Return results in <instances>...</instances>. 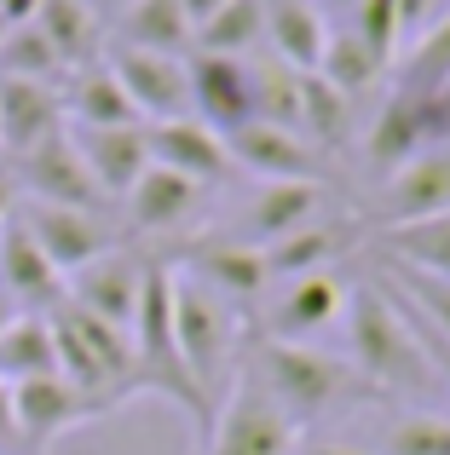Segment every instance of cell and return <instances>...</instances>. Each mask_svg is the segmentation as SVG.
Masks as SVG:
<instances>
[{"label": "cell", "instance_id": "cell-36", "mask_svg": "<svg viewBox=\"0 0 450 455\" xmlns=\"http://www.w3.org/2000/svg\"><path fill=\"white\" fill-rule=\"evenodd\" d=\"M382 455H450V415L416 410L382 433Z\"/></svg>", "mask_w": 450, "mask_h": 455}, {"label": "cell", "instance_id": "cell-24", "mask_svg": "<svg viewBox=\"0 0 450 455\" xmlns=\"http://www.w3.org/2000/svg\"><path fill=\"white\" fill-rule=\"evenodd\" d=\"M324 41H329V23L312 0H266V46L277 64L312 76L317 58H324Z\"/></svg>", "mask_w": 450, "mask_h": 455}, {"label": "cell", "instance_id": "cell-1", "mask_svg": "<svg viewBox=\"0 0 450 455\" xmlns=\"http://www.w3.org/2000/svg\"><path fill=\"white\" fill-rule=\"evenodd\" d=\"M347 352L352 369L370 392H405V398H428L439 387L422 334L405 323V311L393 306V294L375 283H352L347 289Z\"/></svg>", "mask_w": 450, "mask_h": 455}, {"label": "cell", "instance_id": "cell-35", "mask_svg": "<svg viewBox=\"0 0 450 455\" xmlns=\"http://www.w3.org/2000/svg\"><path fill=\"white\" fill-rule=\"evenodd\" d=\"M248 69H254V122H277L301 133V69L277 64V58Z\"/></svg>", "mask_w": 450, "mask_h": 455}, {"label": "cell", "instance_id": "cell-18", "mask_svg": "<svg viewBox=\"0 0 450 455\" xmlns=\"http://www.w3.org/2000/svg\"><path fill=\"white\" fill-rule=\"evenodd\" d=\"M433 145H439V133H433L428 104L405 99V92H393V99L375 110L370 133H364V156H370V167L387 173V179H393L405 162H416L422 150H433Z\"/></svg>", "mask_w": 450, "mask_h": 455}, {"label": "cell", "instance_id": "cell-30", "mask_svg": "<svg viewBox=\"0 0 450 455\" xmlns=\"http://www.w3.org/2000/svg\"><path fill=\"white\" fill-rule=\"evenodd\" d=\"M387 254H393V266H410V271H428V277L450 283V208L428 213V220H410V225H393L387 231Z\"/></svg>", "mask_w": 450, "mask_h": 455}, {"label": "cell", "instance_id": "cell-21", "mask_svg": "<svg viewBox=\"0 0 450 455\" xmlns=\"http://www.w3.org/2000/svg\"><path fill=\"white\" fill-rule=\"evenodd\" d=\"M317 208H324V185H306V179H271V185L254 190V202H248L243 213V243L266 248L277 243V236L301 231L306 220H317Z\"/></svg>", "mask_w": 450, "mask_h": 455}, {"label": "cell", "instance_id": "cell-32", "mask_svg": "<svg viewBox=\"0 0 450 455\" xmlns=\"http://www.w3.org/2000/svg\"><path fill=\"white\" fill-rule=\"evenodd\" d=\"M35 375H58V352H52V329L46 317H12L0 329V380L18 387Z\"/></svg>", "mask_w": 450, "mask_h": 455}, {"label": "cell", "instance_id": "cell-3", "mask_svg": "<svg viewBox=\"0 0 450 455\" xmlns=\"http://www.w3.org/2000/svg\"><path fill=\"white\" fill-rule=\"evenodd\" d=\"M254 380L271 392V403L289 415L294 433L312 427V421H324L335 403H352V398L370 392L352 363H341V357L317 352V346H306V340H271V334L260 340Z\"/></svg>", "mask_w": 450, "mask_h": 455}, {"label": "cell", "instance_id": "cell-11", "mask_svg": "<svg viewBox=\"0 0 450 455\" xmlns=\"http://www.w3.org/2000/svg\"><path fill=\"white\" fill-rule=\"evenodd\" d=\"M225 150H231V167H243V173L254 179H306V185H317L324 179V156L306 145L294 127H277V122H243L225 133Z\"/></svg>", "mask_w": 450, "mask_h": 455}, {"label": "cell", "instance_id": "cell-17", "mask_svg": "<svg viewBox=\"0 0 450 455\" xmlns=\"http://www.w3.org/2000/svg\"><path fill=\"white\" fill-rule=\"evenodd\" d=\"M52 133H64V99H58V87L0 76V150L18 162L35 145H46Z\"/></svg>", "mask_w": 450, "mask_h": 455}, {"label": "cell", "instance_id": "cell-47", "mask_svg": "<svg viewBox=\"0 0 450 455\" xmlns=\"http://www.w3.org/2000/svg\"><path fill=\"white\" fill-rule=\"evenodd\" d=\"M6 29H12V23H6V18H0V41H6Z\"/></svg>", "mask_w": 450, "mask_h": 455}, {"label": "cell", "instance_id": "cell-20", "mask_svg": "<svg viewBox=\"0 0 450 455\" xmlns=\"http://www.w3.org/2000/svg\"><path fill=\"white\" fill-rule=\"evenodd\" d=\"M445 208H450V145L422 150L382 190L387 225H410V220H428V213H445Z\"/></svg>", "mask_w": 450, "mask_h": 455}, {"label": "cell", "instance_id": "cell-29", "mask_svg": "<svg viewBox=\"0 0 450 455\" xmlns=\"http://www.w3.org/2000/svg\"><path fill=\"white\" fill-rule=\"evenodd\" d=\"M450 81V12L433 29H422L416 41L405 46V58H398V92L416 104H433L445 92Z\"/></svg>", "mask_w": 450, "mask_h": 455}, {"label": "cell", "instance_id": "cell-2", "mask_svg": "<svg viewBox=\"0 0 450 455\" xmlns=\"http://www.w3.org/2000/svg\"><path fill=\"white\" fill-rule=\"evenodd\" d=\"M46 329H52V352H58V375L92 398L104 415L116 403H127L139 392V369H133V334L116 329V323L81 311L76 300H58L46 311Z\"/></svg>", "mask_w": 450, "mask_h": 455}, {"label": "cell", "instance_id": "cell-9", "mask_svg": "<svg viewBox=\"0 0 450 455\" xmlns=\"http://www.w3.org/2000/svg\"><path fill=\"white\" fill-rule=\"evenodd\" d=\"M185 76H191V116L208 122L220 139L231 127L254 122V69H248V58L191 52L185 58Z\"/></svg>", "mask_w": 450, "mask_h": 455}, {"label": "cell", "instance_id": "cell-6", "mask_svg": "<svg viewBox=\"0 0 450 455\" xmlns=\"http://www.w3.org/2000/svg\"><path fill=\"white\" fill-rule=\"evenodd\" d=\"M18 225L35 236V248H41V254L58 266V277H69V271L92 266L99 254L122 248V243H116L110 213H87V208H58V202H18Z\"/></svg>", "mask_w": 450, "mask_h": 455}, {"label": "cell", "instance_id": "cell-27", "mask_svg": "<svg viewBox=\"0 0 450 455\" xmlns=\"http://www.w3.org/2000/svg\"><path fill=\"white\" fill-rule=\"evenodd\" d=\"M116 18H122V46L191 58V18H185L180 0H127Z\"/></svg>", "mask_w": 450, "mask_h": 455}, {"label": "cell", "instance_id": "cell-26", "mask_svg": "<svg viewBox=\"0 0 450 455\" xmlns=\"http://www.w3.org/2000/svg\"><path fill=\"white\" fill-rule=\"evenodd\" d=\"M352 243V225L341 220H306L301 231L277 236V243H266V271L271 277H312V271H329L335 266V254H347Z\"/></svg>", "mask_w": 450, "mask_h": 455}, {"label": "cell", "instance_id": "cell-34", "mask_svg": "<svg viewBox=\"0 0 450 455\" xmlns=\"http://www.w3.org/2000/svg\"><path fill=\"white\" fill-rule=\"evenodd\" d=\"M0 76H18V81H64V58L52 52V41H46L35 23H12L6 41H0Z\"/></svg>", "mask_w": 450, "mask_h": 455}, {"label": "cell", "instance_id": "cell-4", "mask_svg": "<svg viewBox=\"0 0 450 455\" xmlns=\"http://www.w3.org/2000/svg\"><path fill=\"white\" fill-rule=\"evenodd\" d=\"M173 340L191 387L203 392L208 410H220V392L231 380V352H237V317L220 294H208L197 277L173 271Z\"/></svg>", "mask_w": 450, "mask_h": 455}, {"label": "cell", "instance_id": "cell-45", "mask_svg": "<svg viewBox=\"0 0 450 455\" xmlns=\"http://www.w3.org/2000/svg\"><path fill=\"white\" fill-rule=\"evenodd\" d=\"M312 455H364V450H358V444H317Z\"/></svg>", "mask_w": 450, "mask_h": 455}, {"label": "cell", "instance_id": "cell-22", "mask_svg": "<svg viewBox=\"0 0 450 455\" xmlns=\"http://www.w3.org/2000/svg\"><path fill=\"white\" fill-rule=\"evenodd\" d=\"M64 122L69 127H145L133 110V99L122 92V81L110 76V64H87V69H69L64 76Z\"/></svg>", "mask_w": 450, "mask_h": 455}, {"label": "cell", "instance_id": "cell-19", "mask_svg": "<svg viewBox=\"0 0 450 455\" xmlns=\"http://www.w3.org/2000/svg\"><path fill=\"white\" fill-rule=\"evenodd\" d=\"M203 202H208V185L150 162L145 173H139V185L122 196V208H127V225H133V231H180L185 220H197Z\"/></svg>", "mask_w": 450, "mask_h": 455}, {"label": "cell", "instance_id": "cell-33", "mask_svg": "<svg viewBox=\"0 0 450 455\" xmlns=\"http://www.w3.org/2000/svg\"><path fill=\"white\" fill-rule=\"evenodd\" d=\"M312 76H324L335 92L358 99L364 87H375V81L387 76V64H382V58H375L370 46L358 41V35L347 29V35H329V41H324V58H317V69H312Z\"/></svg>", "mask_w": 450, "mask_h": 455}, {"label": "cell", "instance_id": "cell-31", "mask_svg": "<svg viewBox=\"0 0 450 455\" xmlns=\"http://www.w3.org/2000/svg\"><path fill=\"white\" fill-rule=\"evenodd\" d=\"M347 127H352V99L335 92L324 76H301V139L317 156L347 145Z\"/></svg>", "mask_w": 450, "mask_h": 455}, {"label": "cell", "instance_id": "cell-41", "mask_svg": "<svg viewBox=\"0 0 450 455\" xmlns=\"http://www.w3.org/2000/svg\"><path fill=\"white\" fill-rule=\"evenodd\" d=\"M180 6H185V18H191V35H197V23H203V18H214L225 0H180Z\"/></svg>", "mask_w": 450, "mask_h": 455}, {"label": "cell", "instance_id": "cell-12", "mask_svg": "<svg viewBox=\"0 0 450 455\" xmlns=\"http://www.w3.org/2000/svg\"><path fill=\"white\" fill-rule=\"evenodd\" d=\"M145 259H133L127 248H110L99 254L92 266L69 271L64 277V300H76L81 311L116 323V329H133V311H139V294H145Z\"/></svg>", "mask_w": 450, "mask_h": 455}, {"label": "cell", "instance_id": "cell-23", "mask_svg": "<svg viewBox=\"0 0 450 455\" xmlns=\"http://www.w3.org/2000/svg\"><path fill=\"white\" fill-rule=\"evenodd\" d=\"M347 289L335 271H312V277H294L289 294L271 311V340H306V334L329 329V323L347 311Z\"/></svg>", "mask_w": 450, "mask_h": 455}, {"label": "cell", "instance_id": "cell-14", "mask_svg": "<svg viewBox=\"0 0 450 455\" xmlns=\"http://www.w3.org/2000/svg\"><path fill=\"white\" fill-rule=\"evenodd\" d=\"M185 277H197L208 294H220L231 306V300H260L271 271H266V248L243 243V236H203L185 254Z\"/></svg>", "mask_w": 450, "mask_h": 455}, {"label": "cell", "instance_id": "cell-39", "mask_svg": "<svg viewBox=\"0 0 450 455\" xmlns=\"http://www.w3.org/2000/svg\"><path fill=\"white\" fill-rule=\"evenodd\" d=\"M0 455H23L18 415H12V387H6V380H0Z\"/></svg>", "mask_w": 450, "mask_h": 455}, {"label": "cell", "instance_id": "cell-40", "mask_svg": "<svg viewBox=\"0 0 450 455\" xmlns=\"http://www.w3.org/2000/svg\"><path fill=\"white\" fill-rule=\"evenodd\" d=\"M428 116H433V133H439V145L450 139V81H445V92L428 104Z\"/></svg>", "mask_w": 450, "mask_h": 455}, {"label": "cell", "instance_id": "cell-46", "mask_svg": "<svg viewBox=\"0 0 450 455\" xmlns=\"http://www.w3.org/2000/svg\"><path fill=\"white\" fill-rule=\"evenodd\" d=\"M12 317H23V311H12V300H6V294H0V329H6Z\"/></svg>", "mask_w": 450, "mask_h": 455}, {"label": "cell", "instance_id": "cell-44", "mask_svg": "<svg viewBox=\"0 0 450 455\" xmlns=\"http://www.w3.org/2000/svg\"><path fill=\"white\" fill-rule=\"evenodd\" d=\"M87 6H92V12H99V18H116V12H122V6H127V0H87Z\"/></svg>", "mask_w": 450, "mask_h": 455}, {"label": "cell", "instance_id": "cell-38", "mask_svg": "<svg viewBox=\"0 0 450 455\" xmlns=\"http://www.w3.org/2000/svg\"><path fill=\"white\" fill-rule=\"evenodd\" d=\"M393 18H398V35H405V46H410L422 29H433V23L445 18V0H393Z\"/></svg>", "mask_w": 450, "mask_h": 455}, {"label": "cell", "instance_id": "cell-43", "mask_svg": "<svg viewBox=\"0 0 450 455\" xmlns=\"http://www.w3.org/2000/svg\"><path fill=\"white\" fill-rule=\"evenodd\" d=\"M18 213V190H12V173H0V225Z\"/></svg>", "mask_w": 450, "mask_h": 455}, {"label": "cell", "instance_id": "cell-5", "mask_svg": "<svg viewBox=\"0 0 450 455\" xmlns=\"http://www.w3.org/2000/svg\"><path fill=\"white\" fill-rule=\"evenodd\" d=\"M203 455H294V427L254 375H237L225 403L214 410Z\"/></svg>", "mask_w": 450, "mask_h": 455}, {"label": "cell", "instance_id": "cell-25", "mask_svg": "<svg viewBox=\"0 0 450 455\" xmlns=\"http://www.w3.org/2000/svg\"><path fill=\"white\" fill-rule=\"evenodd\" d=\"M35 29L52 41V52L64 58V69H87L104 58V18L87 0H41L35 6Z\"/></svg>", "mask_w": 450, "mask_h": 455}, {"label": "cell", "instance_id": "cell-7", "mask_svg": "<svg viewBox=\"0 0 450 455\" xmlns=\"http://www.w3.org/2000/svg\"><path fill=\"white\" fill-rule=\"evenodd\" d=\"M104 64H110L116 81H122V92L133 99L139 122H173V116H191V76H185V58L145 52V46H110Z\"/></svg>", "mask_w": 450, "mask_h": 455}, {"label": "cell", "instance_id": "cell-8", "mask_svg": "<svg viewBox=\"0 0 450 455\" xmlns=\"http://www.w3.org/2000/svg\"><path fill=\"white\" fill-rule=\"evenodd\" d=\"M12 415H18V438H23V455H41L46 444H58L64 433L99 421V403L81 398L64 375H35V380H18L12 387Z\"/></svg>", "mask_w": 450, "mask_h": 455}, {"label": "cell", "instance_id": "cell-28", "mask_svg": "<svg viewBox=\"0 0 450 455\" xmlns=\"http://www.w3.org/2000/svg\"><path fill=\"white\" fill-rule=\"evenodd\" d=\"M254 46H266V0H225L191 35V52H214V58H248Z\"/></svg>", "mask_w": 450, "mask_h": 455}, {"label": "cell", "instance_id": "cell-16", "mask_svg": "<svg viewBox=\"0 0 450 455\" xmlns=\"http://www.w3.org/2000/svg\"><path fill=\"white\" fill-rule=\"evenodd\" d=\"M69 145L87 162L92 185L104 190V202H122L139 185V173L150 167L145 127H69Z\"/></svg>", "mask_w": 450, "mask_h": 455}, {"label": "cell", "instance_id": "cell-13", "mask_svg": "<svg viewBox=\"0 0 450 455\" xmlns=\"http://www.w3.org/2000/svg\"><path fill=\"white\" fill-rule=\"evenodd\" d=\"M0 294H6L12 311H23V317H46V311L64 300V277H58V266L35 248V236L18 225V213L0 225Z\"/></svg>", "mask_w": 450, "mask_h": 455}, {"label": "cell", "instance_id": "cell-42", "mask_svg": "<svg viewBox=\"0 0 450 455\" xmlns=\"http://www.w3.org/2000/svg\"><path fill=\"white\" fill-rule=\"evenodd\" d=\"M422 334V329H416ZM422 346H428V357H433V369H439V375L450 380V346L445 340H433V334H422Z\"/></svg>", "mask_w": 450, "mask_h": 455}, {"label": "cell", "instance_id": "cell-15", "mask_svg": "<svg viewBox=\"0 0 450 455\" xmlns=\"http://www.w3.org/2000/svg\"><path fill=\"white\" fill-rule=\"evenodd\" d=\"M145 139H150V162H157V167H173V173L197 179V185H225V179L237 173L225 139H220L208 122H197V116L150 122Z\"/></svg>", "mask_w": 450, "mask_h": 455}, {"label": "cell", "instance_id": "cell-10", "mask_svg": "<svg viewBox=\"0 0 450 455\" xmlns=\"http://www.w3.org/2000/svg\"><path fill=\"white\" fill-rule=\"evenodd\" d=\"M12 167H18L29 202H58V208H87V213H104V208H110V202H104V190L92 185L87 162H81L76 145H69V127H64V133H52L46 145H35L29 156H18Z\"/></svg>", "mask_w": 450, "mask_h": 455}, {"label": "cell", "instance_id": "cell-37", "mask_svg": "<svg viewBox=\"0 0 450 455\" xmlns=\"http://www.w3.org/2000/svg\"><path fill=\"white\" fill-rule=\"evenodd\" d=\"M352 35L393 69V58L405 52V35H398V18H393V0H352Z\"/></svg>", "mask_w": 450, "mask_h": 455}]
</instances>
